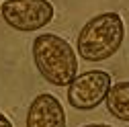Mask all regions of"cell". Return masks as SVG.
<instances>
[{
    "label": "cell",
    "instance_id": "obj_8",
    "mask_svg": "<svg viewBox=\"0 0 129 127\" xmlns=\"http://www.w3.org/2000/svg\"><path fill=\"white\" fill-rule=\"evenodd\" d=\"M82 127H113V125H107V123H90V125H82Z\"/></svg>",
    "mask_w": 129,
    "mask_h": 127
},
{
    "label": "cell",
    "instance_id": "obj_4",
    "mask_svg": "<svg viewBox=\"0 0 129 127\" xmlns=\"http://www.w3.org/2000/svg\"><path fill=\"white\" fill-rule=\"evenodd\" d=\"M111 74L105 70H88L68 84V103L76 111H92L103 105L111 92Z\"/></svg>",
    "mask_w": 129,
    "mask_h": 127
},
{
    "label": "cell",
    "instance_id": "obj_7",
    "mask_svg": "<svg viewBox=\"0 0 129 127\" xmlns=\"http://www.w3.org/2000/svg\"><path fill=\"white\" fill-rule=\"evenodd\" d=\"M0 127H14V125H12V121H10L4 113H0Z\"/></svg>",
    "mask_w": 129,
    "mask_h": 127
},
{
    "label": "cell",
    "instance_id": "obj_5",
    "mask_svg": "<svg viewBox=\"0 0 129 127\" xmlns=\"http://www.w3.org/2000/svg\"><path fill=\"white\" fill-rule=\"evenodd\" d=\"M27 127H66V111L49 92H41L31 101L27 111Z\"/></svg>",
    "mask_w": 129,
    "mask_h": 127
},
{
    "label": "cell",
    "instance_id": "obj_2",
    "mask_svg": "<svg viewBox=\"0 0 129 127\" xmlns=\"http://www.w3.org/2000/svg\"><path fill=\"white\" fill-rule=\"evenodd\" d=\"M33 61L45 82L68 86L78 72L74 47L55 33H41L33 39Z\"/></svg>",
    "mask_w": 129,
    "mask_h": 127
},
{
    "label": "cell",
    "instance_id": "obj_6",
    "mask_svg": "<svg viewBox=\"0 0 129 127\" xmlns=\"http://www.w3.org/2000/svg\"><path fill=\"white\" fill-rule=\"evenodd\" d=\"M105 103H107L109 115L129 123V80H121L117 84H113Z\"/></svg>",
    "mask_w": 129,
    "mask_h": 127
},
{
    "label": "cell",
    "instance_id": "obj_3",
    "mask_svg": "<svg viewBox=\"0 0 129 127\" xmlns=\"http://www.w3.org/2000/svg\"><path fill=\"white\" fill-rule=\"evenodd\" d=\"M53 12L49 0H4L0 4V17L4 23L21 33L41 31L51 23Z\"/></svg>",
    "mask_w": 129,
    "mask_h": 127
},
{
    "label": "cell",
    "instance_id": "obj_1",
    "mask_svg": "<svg viewBox=\"0 0 129 127\" xmlns=\"http://www.w3.org/2000/svg\"><path fill=\"white\" fill-rule=\"evenodd\" d=\"M125 23L117 12H101L92 17L78 33L76 51L86 61H105L123 45Z\"/></svg>",
    "mask_w": 129,
    "mask_h": 127
}]
</instances>
